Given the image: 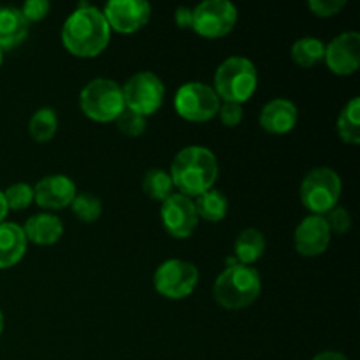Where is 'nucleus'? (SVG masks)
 <instances>
[{
	"label": "nucleus",
	"mask_w": 360,
	"mask_h": 360,
	"mask_svg": "<svg viewBox=\"0 0 360 360\" xmlns=\"http://www.w3.org/2000/svg\"><path fill=\"white\" fill-rule=\"evenodd\" d=\"M111 27L102 11L83 2L63 23V46L76 56H97L108 48Z\"/></svg>",
	"instance_id": "f257e3e1"
},
{
	"label": "nucleus",
	"mask_w": 360,
	"mask_h": 360,
	"mask_svg": "<svg viewBox=\"0 0 360 360\" xmlns=\"http://www.w3.org/2000/svg\"><path fill=\"white\" fill-rule=\"evenodd\" d=\"M218 178V162L211 150L188 146L179 151L171 165L172 185L186 197H199L211 190Z\"/></svg>",
	"instance_id": "f03ea898"
},
{
	"label": "nucleus",
	"mask_w": 360,
	"mask_h": 360,
	"mask_svg": "<svg viewBox=\"0 0 360 360\" xmlns=\"http://www.w3.org/2000/svg\"><path fill=\"white\" fill-rule=\"evenodd\" d=\"M259 271L245 264H232L214 281V299L225 309H241L252 304L260 294Z\"/></svg>",
	"instance_id": "7ed1b4c3"
},
{
	"label": "nucleus",
	"mask_w": 360,
	"mask_h": 360,
	"mask_svg": "<svg viewBox=\"0 0 360 360\" xmlns=\"http://www.w3.org/2000/svg\"><path fill=\"white\" fill-rule=\"evenodd\" d=\"M257 88V69L248 58L231 56L220 63L214 74V91L225 102L248 101Z\"/></svg>",
	"instance_id": "20e7f679"
},
{
	"label": "nucleus",
	"mask_w": 360,
	"mask_h": 360,
	"mask_svg": "<svg viewBox=\"0 0 360 360\" xmlns=\"http://www.w3.org/2000/svg\"><path fill=\"white\" fill-rule=\"evenodd\" d=\"M79 104L88 118L95 122H112L125 109V98L116 81L97 77L81 90Z\"/></svg>",
	"instance_id": "39448f33"
},
{
	"label": "nucleus",
	"mask_w": 360,
	"mask_h": 360,
	"mask_svg": "<svg viewBox=\"0 0 360 360\" xmlns=\"http://www.w3.org/2000/svg\"><path fill=\"white\" fill-rule=\"evenodd\" d=\"M341 195V179L330 167L311 169L301 183V200L313 214L329 213Z\"/></svg>",
	"instance_id": "423d86ee"
},
{
	"label": "nucleus",
	"mask_w": 360,
	"mask_h": 360,
	"mask_svg": "<svg viewBox=\"0 0 360 360\" xmlns=\"http://www.w3.org/2000/svg\"><path fill=\"white\" fill-rule=\"evenodd\" d=\"M174 108L179 116L190 122H206L213 118L220 109V97L207 84L192 81L185 83L176 91Z\"/></svg>",
	"instance_id": "0eeeda50"
},
{
	"label": "nucleus",
	"mask_w": 360,
	"mask_h": 360,
	"mask_svg": "<svg viewBox=\"0 0 360 360\" xmlns=\"http://www.w3.org/2000/svg\"><path fill=\"white\" fill-rule=\"evenodd\" d=\"M123 98H125V108L148 116L158 111V108L164 102V83L157 74L144 70L137 72L130 77L122 88Z\"/></svg>",
	"instance_id": "6e6552de"
},
{
	"label": "nucleus",
	"mask_w": 360,
	"mask_h": 360,
	"mask_svg": "<svg viewBox=\"0 0 360 360\" xmlns=\"http://www.w3.org/2000/svg\"><path fill=\"white\" fill-rule=\"evenodd\" d=\"M199 271L193 264L181 259H171L160 264L155 273V288L169 299H185L195 290Z\"/></svg>",
	"instance_id": "1a4fd4ad"
},
{
	"label": "nucleus",
	"mask_w": 360,
	"mask_h": 360,
	"mask_svg": "<svg viewBox=\"0 0 360 360\" xmlns=\"http://www.w3.org/2000/svg\"><path fill=\"white\" fill-rule=\"evenodd\" d=\"M238 9L229 0H206L192 11V28L204 37H221L234 28Z\"/></svg>",
	"instance_id": "9d476101"
},
{
	"label": "nucleus",
	"mask_w": 360,
	"mask_h": 360,
	"mask_svg": "<svg viewBox=\"0 0 360 360\" xmlns=\"http://www.w3.org/2000/svg\"><path fill=\"white\" fill-rule=\"evenodd\" d=\"M162 221L167 232L174 238L185 239L193 234L199 224L195 204L183 193H172L162 202Z\"/></svg>",
	"instance_id": "9b49d317"
},
{
	"label": "nucleus",
	"mask_w": 360,
	"mask_h": 360,
	"mask_svg": "<svg viewBox=\"0 0 360 360\" xmlns=\"http://www.w3.org/2000/svg\"><path fill=\"white\" fill-rule=\"evenodd\" d=\"M104 18L109 27L122 34H132L148 23L151 6L146 0H111L104 7Z\"/></svg>",
	"instance_id": "f8f14e48"
},
{
	"label": "nucleus",
	"mask_w": 360,
	"mask_h": 360,
	"mask_svg": "<svg viewBox=\"0 0 360 360\" xmlns=\"http://www.w3.org/2000/svg\"><path fill=\"white\" fill-rule=\"evenodd\" d=\"M327 65L333 72L347 76L354 74L360 65V34L359 32H345L329 42L326 48Z\"/></svg>",
	"instance_id": "ddd939ff"
},
{
	"label": "nucleus",
	"mask_w": 360,
	"mask_h": 360,
	"mask_svg": "<svg viewBox=\"0 0 360 360\" xmlns=\"http://www.w3.org/2000/svg\"><path fill=\"white\" fill-rule=\"evenodd\" d=\"M330 231L326 218L309 214L295 229V248L304 257H319L329 248Z\"/></svg>",
	"instance_id": "4468645a"
},
{
	"label": "nucleus",
	"mask_w": 360,
	"mask_h": 360,
	"mask_svg": "<svg viewBox=\"0 0 360 360\" xmlns=\"http://www.w3.org/2000/svg\"><path fill=\"white\" fill-rule=\"evenodd\" d=\"M76 195V185L63 174L46 176L34 186V200L46 210H62L69 206Z\"/></svg>",
	"instance_id": "2eb2a0df"
},
{
	"label": "nucleus",
	"mask_w": 360,
	"mask_h": 360,
	"mask_svg": "<svg viewBox=\"0 0 360 360\" xmlns=\"http://www.w3.org/2000/svg\"><path fill=\"white\" fill-rule=\"evenodd\" d=\"M297 123V108L287 98H274L264 105L260 125L271 134H287Z\"/></svg>",
	"instance_id": "dca6fc26"
},
{
	"label": "nucleus",
	"mask_w": 360,
	"mask_h": 360,
	"mask_svg": "<svg viewBox=\"0 0 360 360\" xmlns=\"http://www.w3.org/2000/svg\"><path fill=\"white\" fill-rule=\"evenodd\" d=\"M27 250V236L23 227L13 221L0 224V269L13 267L20 262Z\"/></svg>",
	"instance_id": "f3484780"
},
{
	"label": "nucleus",
	"mask_w": 360,
	"mask_h": 360,
	"mask_svg": "<svg viewBox=\"0 0 360 360\" xmlns=\"http://www.w3.org/2000/svg\"><path fill=\"white\" fill-rule=\"evenodd\" d=\"M27 241L35 243V245H55L63 234V225L58 217L49 213L34 214L27 220L23 227Z\"/></svg>",
	"instance_id": "a211bd4d"
},
{
	"label": "nucleus",
	"mask_w": 360,
	"mask_h": 360,
	"mask_svg": "<svg viewBox=\"0 0 360 360\" xmlns=\"http://www.w3.org/2000/svg\"><path fill=\"white\" fill-rule=\"evenodd\" d=\"M28 34V21L16 7H0V48L11 49Z\"/></svg>",
	"instance_id": "6ab92c4d"
},
{
	"label": "nucleus",
	"mask_w": 360,
	"mask_h": 360,
	"mask_svg": "<svg viewBox=\"0 0 360 360\" xmlns=\"http://www.w3.org/2000/svg\"><path fill=\"white\" fill-rule=\"evenodd\" d=\"M264 250H266V239H264L262 232L257 229H245L236 239V257L245 266L257 262L264 255Z\"/></svg>",
	"instance_id": "aec40b11"
},
{
	"label": "nucleus",
	"mask_w": 360,
	"mask_h": 360,
	"mask_svg": "<svg viewBox=\"0 0 360 360\" xmlns=\"http://www.w3.org/2000/svg\"><path fill=\"white\" fill-rule=\"evenodd\" d=\"M195 210L199 218L207 221H220L224 220L229 210V200L220 190H207L197 197Z\"/></svg>",
	"instance_id": "412c9836"
},
{
	"label": "nucleus",
	"mask_w": 360,
	"mask_h": 360,
	"mask_svg": "<svg viewBox=\"0 0 360 360\" xmlns=\"http://www.w3.org/2000/svg\"><path fill=\"white\" fill-rule=\"evenodd\" d=\"M338 132L345 143H360V98L354 97L338 118Z\"/></svg>",
	"instance_id": "4be33fe9"
},
{
	"label": "nucleus",
	"mask_w": 360,
	"mask_h": 360,
	"mask_svg": "<svg viewBox=\"0 0 360 360\" xmlns=\"http://www.w3.org/2000/svg\"><path fill=\"white\" fill-rule=\"evenodd\" d=\"M290 53L292 58L301 67H313L316 62L323 60L326 46L316 37H301L294 42Z\"/></svg>",
	"instance_id": "5701e85b"
},
{
	"label": "nucleus",
	"mask_w": 360,
	"mask_h": 360,
	"mask_svg": "<svg viewBox=\"0 0 360 360\" xmlns=\"http://www.w3.org/2000/svg\"><path fill=\"white\" fill-rule=\"evenodd\" d=\"M172 188H174V185H172L171 174H167L164 169H150L144 174L143 190L151 199L164 202L165 199H169L174 193Z\"/></svg>",
	"instance_id": "b1692460"
},
{
	"label": "nucleus",
	"mask_w": 360,
	"mask_h": 360,
	"mask_svg": "<svg viewBox=\"0 0 360 360\" xmlns=\"http://www.w3.org/2000/svg\"><path fill=\"white\" fill-rule=\"evenodd\" d=\"M56 127H58V118H56L55 109L42 108L34 112L30 120V136L37 143H48L55 136Z\"/></svg>",
	"instance_id": "393cba45"
},
{
	"label": "nucleus",
	"mask_w": 360,
	"mask_h": 360,
	"mask_svg": "<svg viewBox=\"0 0 360 360\" xmlns=\"http://www.w3.org/2000/svg\"><path fill=\"white\" fill-rule=\"evenodd\" d=\"M72 213L83 221H95L102 213V202L91 193H79L70 202Z\"/></svg>",
	"instance_id": "a878e982"
},
{
	"label": "nucleus",
	"mask_w": 360,
	"mask_h": 360,
	"mask_svg": "<svg viewBox=\"0 0 360 360\" xmlns=\"http://www.w3.org/2000/svg\"><path fill=\"white\" fill-rule=\"evenodd\" d=\"M4 197H6L7 207L14 211L25 210L32 204L34 200V188L27 183H14L9 188L4 192Z\"/></svg>",
	"instance_id": "bb28decb"
},
{
	"label": "nucleus",
	"mask_w": 360,
	"mask_h": 360,
	"mask_svg": "<svg viewBox=\"0 0 360 360\" xmlns=\"http://www.w3.org/2000/svg\"><path fill=\"white\" fill-rule=\"evenodd\" d=\"M116 125L125 136H141L146 130V116L125 108L116 118Z\"/></svg>",
	"instance_id": "cd10ccee"
},
{
	"label": "nucleus",
	"mask_w": 360,
	"mask_h": 360,
	"mask_svg": "<svg viewBox=\"0 0 360 360\" xmlns=\"http://www.w3.org/2000/svg\"><path fill=\"white\" fill-rule=\"evenodd\" d=\"M323 218H326L327 225H329V231L336 232V234H345L352 225L350 213L340 206H334L329 213L323 214Z\"/></svg>",
	"instance_id": "c85d7f7f"
},
{
	"label": "nucleus",
	"mask_w": 360,
	"mask_h": 360,
	"mask_svg": "<svg viewBox=\"0 0 360 360\" xmlns=\"http://www.w3.org/2000/svg\"><path fill=\"white\" fill-rule=\"evenodd\" d=\"M49 2L48 0H28V2L23 4L21 7V14H23L25 20L30 23V21H39L48 14L49 11Z\"/></svg>",
	"instance_id": "c756f323"
},
{
	"label": "nucleus",
	"mask_w": 360,
	"mask_h": 360,
	"mask_svg": "<svg viewBox=\"0 0 360 360\" xmlns=\"http://www.w3.org/2000/svg\"><path fill=\"white\" fill-rule=\"evenodd\" d=\"M347 0H309V7L316 16L329 18L340 13L345 7Z\"/></svg>",
	"instance_id": "7c9ffc66"
},
{
	"label": "nucleus",
	"mask_w": 360,
	"mask_h": 360,
	"mask_svg": "<svg viewBox=\"0 0 360 360\" xmlns=\"http://www.w3.org/2000/svg\"><path fill=\"white\" fill-rule=\"evenodd\" d=\"M218 112H220L221 122L227 127L239 125V122L243 120V108L238 102H224L220 109H218Z\"/></svg>",
	"instance_id": "2f4dec72"
},
{
	"label": "nucleus",
	"mask_w": 360,
	"mask_h": 360,
	"mask_svg": "<svg viewBox=\"0 0 360 360\" xmlns=\"http://www.w3.org/2000/svg\"><path fill=\"white\" fill-rule=\"evenodd\" d=\"M176 23L181 28L192 27V9H188V7H178L176 9Z\"/></svg>",
	"instance_id": "473e14b6"
},
{
	"label": "nucleus",
	"mask_w": 360,
	"mask_h": 360,
	"mask_svg": "<svg viewBox=\"0 0 360 360\" xmlns=\"http://www.w3.org/2000/svg\"><path fill=\"white\" fill-rule=\"evenodd\" d=\"M313 360H348L343 354L340 352H323V354H319Z\"/></svg>",
	"instance_id": "72a5a7b5"
},
{
	"label": "nucleus",
	"mask_w": 360,
	"mask_h": 360,
	"mask_svg": "<svg viewBox=\"0 0 360 360\" xmlns=\"http://www.w3.org/2000/svg\"><path fill=\"white\" fill-rule=\"evenodd\" d=\"M7 210H9V207H7L6 197H4V192H0V224H2L4 218H6Z\"/></svg>",
	"instance_id": "f704fd0d"
},
{
	"label": "nucleus",
	"mask_w": 360,
	"mask_h": 360,
	"mask_svg": "<svg viewBox=\"0 0 360 360\" xmlns=\"http://www.w3.org/2000/svg\"><path fill=\"white\" fill-rule=\"evenodd\" d=\"M2 330H4V315L2 311H0V334H2Z\"/></svg>",
	"instance_id": "c9c22d12"
},
{
	"label": "nucleus",
	"mask_w": 360,
	"mask_h": 360,
	"mask_svg": "<svg viewBox=\"0 0 360 360\" xmlns=\"http://www.w3.org/2000/svg\"><path fill=\"white\" fill-rule=\"evenodd\" d=\"M2 51H4V49L0 48V65H2Z\"/></svg>",
	"instance_id": "e433bc0d"
}]
</instances>
